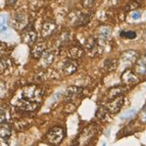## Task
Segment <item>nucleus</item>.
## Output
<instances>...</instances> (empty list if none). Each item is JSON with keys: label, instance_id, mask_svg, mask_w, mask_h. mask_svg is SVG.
Instances as JSON below:
<instances>
[{"label": "nucleus", "instance_id": "nucleus-1", "mask_svg": "<svg viewBox=\"0 0 146 146\" xmlns=\"http://www.w3.org/2000/svg\"><path fill=\"white\" fill-rule=\"evenodd\" d=\"M43 89L38 85H27L21 88L12 98V104L22 111L31 112L37 110L42 101Z\"/></svg>", "mask_w": 146, "mask_h": 146}, {"label": "nucleus", "instance_id": "nucleus-2", "mask_svg": "<svg viewBox=\"0 0 146 146\" xmlns=\"http://www.w3.org/2000/svg\"><path fill=\"white\" fill-rule=\"evenodd\" d=\"M64 137H66V130L58 126L52 127L51 129L47 132V134L45 135L46 141L49 144H52V145L60 144Z\"/></svg>", "mask_w": 146, "mask_h": 146}, {"label": "nucleus", "instance_id": "nucleus-3", "mask_svg": "<svg viewBox=\"0 0 146 146\" xmlns=\"http://www.w3.org/2000/svg\"><path fill=\"white\" fill-rule=\"evenodd\" d=\"M96 134H97V126H95L93 124L90 125V126L86 127L85 129L83 130V132L79 135L75 144H78V145H87V144L90 143L93 139L96 137Z\"/></svg>", "mask_w": 146, "mask_h": 146}, {"label": "nucleus", "instance_id": "nucleus-4", "mask_svg": "<svg viewBox=\"0 0 146 146\" xmlns=\"http://www.w3.org/2000/svg\"><path fill=\"white\" fill-rule=\"evenodd\" d=\"M21 38H22V41L29 46H33L36 43L37 39H38V35H37L35 28L33 27V25H28L27 27L23 30Z\"/></svg>", "mask_w": 146, "mask_h": 146}, {"label": "nucleus", "instance_id": "nucleus-5", "mask_svg": "<svg viewBox=\"0 0 146 146\" xmlns=\"http://www.w3.org/2000/svg\"><path fill=\"white\" fill-rule=\"evenodd\" d=\"M12 23H13V28H15L17 31L24 30L25 28L29 25V19H28V15L25 11L17 12V13L13 15Z\"/></svg>", "mask_w": 146, "mask_h": 146}, {"label": "nucleus", "instance_id": "nucleus-6", "mask_svg": "<svg viewBox=\"0 0 146 146\" xmlns=\"http://www.w3.org/2000/svg\"><path fill=\"white\" fill-rule=\"evenodd\" d=\"M84 93V89L82 87H77V86H70L66 89V95H64V99L66 101H72L76 98L82 96Z\"/></svg>", "mask_w": 146, "mask_h": 146}, {"label": "nucleus", "instance_id": "nucleus-7", "mask_svg": "<svg viewBox=\"0 0 146 146\" xmlns=\"http://www.w3.org/2000/svg\"><path fill=\"white\" fill-rule=\"evenodd\" d=\"M124 101H125L124 96L121 95V96H117V97L113 98L110 102L107 103L106 106H107V108H108L110 113H112V115L117 113V112L119 111V110H121V107L124 104Z\"/></svg>", "mask_w": 146, "mask_h": 146}, {"label": "nucleus", "instance_id": "nucleus-8", "mask_svg": "<svg viewBox=\"0 0 146 146\" xmlns=\"http://www.w3.org/2000/svg\"><path fill=\"white\" fill-rule=\"evenodd\" d=\"M122 82L126 86H133L138 83L139 79L136 74L133 73L131 70H126L122 75Z\"/></svg>", "mask_w": 146, "mask_h": 146}, {"label": "nucleus", "instance_id": "nucleus-9", "mask_svg": "<svg viewBox=\"0 0 146 146\" xmlns=\"http://www.w3.org/2000/svg\"><path fill=\"white\" fill-rule=\"evenodd\" d=\"M56 29H57V25H56L55 22H53L52 20L46 21V22L44 23L43 27H42V37L43 38H49V37L54 34Z\"/></svg>", "mask_w": 146, "mask_h": 146}, {"label": "nucleus", "instance_id": "nucleus-10", "mask_svg": "<svg viewBox=\"0 0 146 146\" xmlns=\"http://www.w3.org/2000/svg\"><path fill=\"white\" fill-rule=\"evenodd\" d=\"M139 55L135 50H126L121 54V61L125 64H132L137 61Z\"/></svg>", "mask_w": 146, "mask_h": 146}, {"label": "nucleus", "instance_id": "nucleus-11", "mask_svg": "<svg viewBox=\"0 0 146 146\" xmlns=\"http://www.w3.org/2000/svg\"><path fill=\"white\" fill-rule=\"evenodd\" d=\"M79 63L77 59H72L70 58L68 60H66L63 63L62 66V73L66 76H71L73 74H75L78 70Z\"/></svg>", "mask_w": 146, "mask_h": 146}, {"label": "nucleus", "instance_id": "nucleus-12", "mask_svg": "<svg viewBox=\"0 0 146 146\" xmlns=\"http://www.w3.org/2000/svg\"><path fill=\"white\" fill-rule=\"evenodd\" d=\"M47 50V44L45 42H36V43L32 46L31 55L34 58H40L42 54Z\"/></svg>", "mask_w": 146, "mask_h": 146}, {"label": "nucleus", "instance_id": "nucleus-13", "mask_svg": "<svg viewBox=\"0 0 146 146\" xmlns=\"http://www.w3.org/2000/svg\"><path fill=\"white\" fill-rule=\"evenodd\" d=\"M54 56H55V53L51 50H48L47 49L46 51L42 54V56L40 57V66L43 68H48L54 60Z\"/></svg>", "mask_w": 146, "mask_h": 146}, {"label": "nucleus", "instance_id": "nucleus-14", "mask_svg": "<svg viewBox=\"0 0 146 146\" xmlns=\"http://www.w3.org/2000/svg\"><path fill=\"white\" fill-rule=\"evenodd\" d=\"M0 137H1V140L3 142H6L8 143V140H9L10 136H11L12 130L10 125L8 124V122L6 123H0Z\"/></svg>", "mask_w": 146, "mask_h": 146}, {"label": "nucleus", "instance_id": "nucleus-15", "mask_svg": "<svg viewBox=\"0 0 146 146\" xmlns=\"http://www.w3.org/2000/svg\"><path fill=\"white\" fill-rule=\"evenodd\" d=\"M127 90H128V86H126V85L112 87L107 90V97L110 98V99H113V98L117 97V96L123 95Z\"/></svg>", "mask_w": 146, "mask_h": 146}, {"label": "nucleus", "instance_id": "nucleus-16", "mask_svg": "<svg viewBox=\"0 0 146 146\" xmlns=\"http://www.w3.org/2000/svg\"><path fill=\"white\" fill-rule=\"evenodd\" d=\"M84 54L83 48L79 45H73L68 49V58L72 59H80Z\"/></svg>", "mask_w": 146, "mask_h": 146}, {"label": "nucleus", "instance_id": "nucleus-17", "mask_svg": "<svg viewBox=\"0 0 146 146\" xmlns=\"http://www.w3.org/2000/svg\"><path fill=\"white\" fill-rule=\"evenodd\" d=\"M136 73L140 76H146V54L140 56L136 61Z\"/></svg>", "mask_w": 146, "mask_h": 146}, {"label": "nucleus", "instance_id": "nucleus-18", "mask_svg": "<svg viewBox=\"0 0 146 146\" xmlns=\"http://www.w3.org/2000/svg\"><path fill=\"white\" fill-rule=\"evenodd\" d=\"M91 20V15L88 13V12H82L78 15V17L76 19L75 26L77 27H84V26H87Z\"/></svg>", "mask_w": 146, "mask_h": 146}, {"label": "nucleus", "instance_id": "nucleus-19", "mask_svg": "<svg viewBox=\"0 0 146 146\" xmlns=\"http://www.w3.org/2000/svg\"><path fill=\"white\" fill-rule=\"evenodd\" d=\"M98 38L94 36H89L84 42V47L87 49L88 51H93L95 49L98 48Z\"/></svg>", "mask_w": 146, "mask_h": 146}, {"label": "nucleus", "instance_id": "nucleus-20", "mask_svg": "<svg viewBox=\"0 0 146 146\" xmlns=\"http://www.w3.org/2000/svg\"><path fill=\"white\" fill-rule=\"evenodd\" d=\"M119 66V61L117 59L115 58H107L106 60L103 62V71L106 72V73H110V72L115 71V68Z\"/></svg>", "mask_w": 146, "mask_h": 146}, {"label": "nucleus", "instance_id": "nucleus-21", "mask_svg": "<svg viewBox=\"0 0 146 146\" xmlns=\"http://www.w3.org/2000/svg\"><path fill=\"white\" fill-rule=\"evenodd\" d=\"M110 35V29L106 27H101L98 31V41L99 42H105L107 39H108V37Z\"/></svg>", "mask_w": 146, "mask_h": 146}, {"label": "nucleus", "instance_id": "nucleus-22", "mask_svg": "<svg viewBox=\"0 0 146 146\" xmlns=\"http://www.w3.org/2000/svg\"><path fill=\"white\" fill-rule=\"evenodd\" d=\"M139 7H141V3L139 2L138 0H132V1H130V2L125 6V11L126 12L134 11V10L138 9Z\"/></svg>", "mask_w": 146, "mask_h": 146}, {"label": "nucleus", "instance_id": "nucleus-23", "mask_svg": "<svg viewBox=\"0 0 146 146\" xmlns=\"http://www.w3.org/2000/svg\"><path fill=\"white\" fill-rule=\"evenodd\" d=\"M108 112L110 111H108L107 106H99L97 108V111H96V117L99 121H104Z\"/></svg>", "mask_w": 146, "mask_h": 146}, {"label": "nucleus", "instance_id": "nucleus-24", "mask_svg": "<svg viewBox=\"0 0 146 146\" xmlns=\"http://www.w3.org/2000/svg\"><path fill=\"white\" fill-rule=\"evenodd\" d=\"M10 110L7 106L1 107V117H0V123H6L8 122V119L10 117Z\"/></svg>", "mask_w": 146, "mask_h": 146}, {"label": "nucleus", "instance_id": "nucleus-25", "mask_svg": "<svg viewBox=\"0 0 146 146\" xmlns=\"http://www.w3.org/2000/svg\"><path fill=\"white\" fill-rule=\"evenodd\" d=\"M119 36L127 39H135L136 38V32L134 31H122L119 33Z\"/></svg>", "mask_w": 146, "mask_h": 146}, {"label": "nucleus", "instance_id": "nucleus-26", "mask_svg": "<svg viewBox=\"0 0 146 146\" xmlns=\"http://www.w3.org/2000/svg\"><path fill=\"white\" fill-rule=\"evenodd\" d=\"M96 0H82V5L85 9H90L95 5Z\"/></svg>", "mask_w": 146, "mask_h": 146}, {"label": "nucleus", "instance_id": "nucleus-27", "mask_svg": "<svg viewBox=\"0 0 146 146\" xmlns=\"http://www.w3.org/2000/svg\"><path fill=\"white\" fill-rule=\"evenodd\" d=\"M7 66H8L7 60H5L4 58H1V61H0V73L3 74V72L7 68Z\"/></svg>", "mask_w": 146, "mask_h": 146}, {"label": "nucleus", "instance_id": "nucleus-28", "mask_svg": "<svg viewBox=\"0 0 146 146\" xmlns=\"http://www.w3.org/2000/svg\"><path fill=\"white\" fill-rule=\"evenodd\" d=\"M135 113H136V110H131L130 111L125 112L124 115L121 117V119H128V117H133Z\"/></svg>", "mask_w": 146, "mask_h": 146}, {"label": "nucleus", "instance_id": "nucleus-29", "mask_svg": "<svg viewBox=\"0 0 146 146\" xmlns=\"http://www.w3.org/2000/svg\"><path fill=\"white\" fill-rule=\"evenodd\" d=\"M17 2V0H5V5L7 7H12V6H15Z\"/></svg>", "mask_w": 146, "mask_h": 146}, {"label": "nucleus", "instance_id": "nucleus-30", "mask_svg": "<svg viewBox=\"0 0 146 146\" xmlns=\"http://www.w3.org/2000/svg\"><path fill=\"white\" fill-rule=\"evenodd\" d=\"M140 17H141V12L140 11H135L132 13V17L134 20H138V19H140Z\"/></svg>", "mask_w": 146, "mask_h": 146}, {"label": "nucleus", "instance_id": "nucleus-31", "mask_svg": "<svg viewBox=\"0 0 146 146\" xmlns=\"http://www.w3.org/2000/svg\"><path fill=\"white\" fill-rule=\"evenodd\" d=\"M6 28L7 27H5V19L2 15V20H1V32H4Z\"/></svg>", "mask_w": 146, "mask_h": 146}, {"label": "nucleus", "instance_id": "nucleus-32", "mask_svg": "<svg viewBox=\"0 0 146 146\" xmlns=\"http://www.w3.org/2000/svg\"><path fill=\"white\" fill-rule=\"evenodd\" d=\"M121 1H123V0H108V2H110V5H117V4H119Z\"/></svg>", "mask_w": 146, "mask_h": 146}]
</instances>
